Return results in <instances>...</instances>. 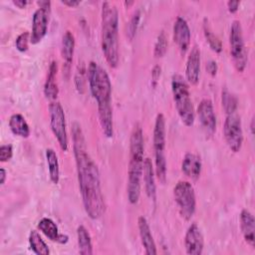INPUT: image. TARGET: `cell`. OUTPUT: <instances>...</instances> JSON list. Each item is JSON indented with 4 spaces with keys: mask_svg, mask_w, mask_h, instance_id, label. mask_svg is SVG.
Returning <instances> with one entry per match:
<instances>
[{
    "mask_svg": "<svg viewBox=\"0 0 255 255\" xmlns=\"http://www.w3.org/2000/svg\"><path fill=\"white\" fill-rule=\"evenodd\" d=\"M72 138L84 208L91 219H99L105 213L106 209L101 188L100 173L97 164L88 152L85 136L78 123L73 124Z\"/></svg>",
    "mask_w": 255,
    "mask_h": 255,
    "instance_id": "6da1fadb",
    "label": "cell"
},
{
    "mask_svg": "<svg viewBox=\"0 0 255 255\" xmlns=\"http://www.w3.org/2000/svg\"><path fill=\"white\" fill-rule=\"evenodd\" d=\"M143 133L136 124L129 138V161L128 170V198L131 204L138 201L140 195V180L143 170Z\"/></svg>",
    "mask_w": 255,
    "mask_h": 255,
    "instance_id": "7a4b0ae2",
    "label": "cell"
},
{
    "mask_svg": "<svg viewBox=\"0 0 255 255\" xmlns=\"http://www.w3.org/2000/svg\"><path fill=\"white\" fill-rule=\"evenodd\" d=\"M102 51L111 68L119 65V13L111 2L102 5Z\"/></svg>",
    "mask_w": 255,
    "mask_h": 255,
    "instance_id": "3957f363",
    "label": "cell"
},
{
    "mask_svg": "<svg viewBox=\"0 0 255 255\" xmlns=\"http://www.w3.org/2000/svg\"><path fill=\"white\" fill-rule=\"evenodd\" d=\"M87 78L92 96L98 108L112 106V83L105 69L96 62H91L87 69Z\"/></svg>",
    "mask_w": 255,
    "mask_h": 255,
    "instance_id": "277c9868",
    "label": "cell"
},
{
    "mask_svg": "<svg viewBox=\"0 0 255 255\" xmlns=\"http://www.w3.org/2000/svg\"><path fill=\"white\" fill-rule=\"evenodd\" d=\"M171 91L176 111L181 122L186 127H191L194 123L195 113L189 95V89L182 76L176 74L171 79Z\"/></svg>",
    "mask_w": 255,
    "mask_h": 255,
    "instance_id": "5b68a950",
    "label": "cell"
},
{
    "mask_svg": "<svg viewBox=\"0 0 255 255\" xmlns=\"http://www.w3.org/2000/svg\"><path fill=\"white\" fill-rule=\"evenodd\" d=\"M153 149L155 162V175L163 184L166 181V158H165V119L162 114L155 118L153 128Z\"/></svg>",
    "mask_w": 255,
    "mask_h": 255,
    "instance_id": "8992f818",
    "label": "cell"
},
{
    "mask_svg": "<svg viewBox=\"0 0 255 255\" xmlns=\"http://www.w3.org/2000/svg\"><path fill=\"white\" fill-rule=\"evenodd\" d=\"M229 44H230V54L234 63V67L239 73H242L246 68L248 56H247V49L244 43L242 26L240 21L238 20H234L231 24Z\"/></svg>",
    "mask_w": 255,
    "mask_h": 255,
    "instance_id": "52a82bcc",
    "label": "cell"
},
{
    "mask_svg": "<svg viewBox=\"0 0 255 255\" xmlns=\"http://www.w3.org/2000/svg\"><path fill=\"white\" fill-rule=\"evenodd\" d=\"M173 196L182 218L191 219L196 208L195 192L191 183L186 180L178 181L173 188Z\"/></svg>",
    "mask_w": 255,
    "mask_h": 255,
    "instance_id": "ba28073f",
    "label": "cell"
},
{
    "mask_svg": "<svg viewBox=\"0 0 255 255\" xmlns=\"http://www.w3.org/2000/svg\"><path fill=\"white\" fill-rule=\"evenodd\" d=\"M49 115H50L51 129L55 137L57 138L61 149L66 151L68 149L69 140H68V134L66 129L65 113L59 102L54 101L50 103Z\"/></svg>",
    "mask_w": 255,
    "mask_h": 255,
    "instance_id": "9c48e42d",
    "label": "cell"
},
{
    "mask_svg": "<svg viewBox=\"0 0 255 255\" xmlns=\"http://www.w3.org/2000/svg\"><path fill=\"white\" fill-rule=\"evenodd\" d=\"M223 134L230 150L238 152L243 142V130L241 120L237 115H227L223 126Z\"/></svg>",
    "mask_w": 255,
    "mask_h": 255,
    "instance_id": "30bf717a",
    "label": "cell"
},
{
    "mask_svg": "<svg viewBox=\"0 0 255 255\" xmlns=\"http://www.w3.org/2000/svg\"><path fill=\"white\" fill-rule=\"evenodd\" d=\"M50 13L51 9L43 8H38L34 12L32 20V33L30 36V42L32 44H38L46 36Z\"/></svg>",
    "mask_w": 255,
    "mask_h": 255,
    "instance_id": "8fae6325",
    "label": "cell"
},
{
    "mask_svg": "<svg viewBox=\"0 0 255 255\" xmlns=\"http://www.w3.org/2000/svg\"><path fill=\"white\" fill-rule=\"evenodd\" d=\"M197 116L202 128L209 135H212L216 129V117L212 102L209 99H203L197 107Z\"/></svg>",
    "mask_w": 255,
    "mask_h": 255,
    "instance_id": "7c38bea8",
    "label": "cell"
},
{
    "mask_svg": "<svg viewBox=\"0 0 255 255\" xmlns=\"http://www.w3.org/2000/svg\"><path fill=\"white\" fill-rule=\"evenodd\" d=\"M184 246L189 255H200L203 251L204 240L202 232L196 223H192L184 236Z\"/></svg>",
    "mask_w": 255,
    "mask_h": 255,
    "instance_id": "4fadbf2b",
    "label": "cell"
},
{
    "mask_svg": "<svg viewBox=\"0 0 255 255\" xmlns=\"http://www.w3.org/2000/svg\"><path fill=\"white\" fill-rule=\"evenodd\" d=\"M190 29L182 17H177L173 24V41L176 43L180 53L183 55L189 48L190 45Z\"/></svg>",
    "mask_w": 255,
    "mask_h": 255,
    "instance_id": "5bb4252c",
    "label": "cell"
},
{
    "mask_svg": "<svg viewBox=\"0 0 255 255\" xmlns=\"http://www.w3.org/2000/svg\"><path fill=\"white\" fill-rule=\"evenodd\" d=\"M200 75V51L194 46L187 58L186 69H185V77L186 81L190 85H196L199 81Z\"/></svg>",
    "mask_w": 255,
    "mask_h": 255,
    "instance_id": "9a60e30c",
    "label": "cell"
},
{
    "mask_svg": "<svg viewBox=\"0 0 255 255\" xmlns=\"http://www.w3.org/2000/svg\"><path fill=\"white\" fill-rule=\"evenodd\" d=\"M137 227L139 232V237L141 244L144 248L145 254L147 255H155L157 253L156 246L150 231V227L148 225V222L144 216H139L137 218Z\"/></svg>",
    "mask_w": 255,
    "mask_h": 255,
    "instance_id": "2e32d148",
    "label": "cell"
},
{
    "mask_svg": "<svg viewBox=\"0 0 255 255\" xmlns=\"http://www.w3.org/2000/svg\"><path fill=\"white\" fill-rule=\"evenodd\" d=\"M38 229L50 240L61 243V244H66L69 240V237L66 234H62L59 232L58 226L56 223L48 217H43L39 222H38Z\"/></svg>",
    "mask_w": 255,
    "mask_h": 255,
    "instance_id": "e0dca14e",
    "label": "cell"
},
{
    "mask_svg": "<svg viewBox=\"0 0 255 255\" xmlns=\"http://www.w3.org/2000/svg\"><path fill=\"white\" fill-rule=\"evenodd\" d=\"M240 228L245 242L251 247H254L255 219L252 213L247 209H243L240 213Z\"/></svg>",
    "mask_w": 255,
    "mask_h": 255,
    "instance_id": "ac0fdd59",
    "label": "cell"
},
{
    "mask_svg": "<svg viewBox=\"0 0 255 255\" xmlns=\"http://www.w3.org/2000/svg\"><path fill=\"white\" fill-rule=\"evenodd\" d=\"M201 160L197 154L187 152L181 163L182 172L191 179H197L201 172Z\"/></svg>",
    "mask_w": 255,
    "mask_h": 255,
    "instance_id": "d6986e66",
    "label": "cell"
},
{
    "mask_svg": "<svg viewBox=\"0 0 255 255\" xmlns=\"http://www.w3.org/2000/svg\"><path fill=\"white\" fill-rule=\"evenodd\" d=\"M154 167L152 165L151 159L146 157L143 161V181H144V187H145V193L147 197L151 200H155V194H156V187H155V180H154Z\"/></svg>",
    "mask_w": 255,
    "mask_h": 255,
    "instance_id": "ffe728a7",
    "label": "cell"
},
{
    "mask_svg": "<svg viewBox=\"0 0 255 255\" xmlns=\"http://www.w3.org/2000/svg\"><path fill=\"white\" fill-rule=\"evenodd\" d=\"M57 71H58V65L56 61H53L50 64L47 79L44 86V94L48 100L51 102L56 101L58 96V85H57Z\"/></svg>",
    "mask_w": 255,
    "mask_h": 255,
    "instance_id": "44dd1931",
    "label": "cell"
},
{
    "mask_svg": "<svg viewBox=\"0 0 255 255\" xmlns=\"http://www.w3.org/2000/svg\"><path fill=\"white\" fill-rule=\"evenodd\" d=\"M99 121L104 134L107 137L114 135V123H113V110L112 106H105L98 108Z\"/></svg>",
    "mask_w": 255,
    "mask_h": 255,
    "instance_id": "7402d4cb",
    "label": "cell"
},
{
    "mask_svg": "<svg viewBox=\"0 0 255 255\" xmlns=\"http://www.w3.org/2000/svg\"><path fill=\"white\" fill-rule=\"evenodd\" d=\"M75 50V38L74 35L70 31H66L62 38V47H61V54L64 60L67 72L70 69V66L73 61V55Z\"/></svg>",
    "mask_w": 255,
    "mask_h": 255,
    "instance_id": "603a6c76",
    "label": "cell"
},
{
    "mask_svg": "<svg viewBox=\"0 0 255 255\" xmlns=\"http://www.w3.org/2000/svg\"><path fill=\"white\" fill-rule=\"evenodd\" d=\"M9 128L11 131L18 136L27 138L30 135V128L25 118L21 114H14L10 117Z\"/></svg>",
    "mask_w": 255,
    "mask_h": 255,
    "instance_id": "cb8c5ba5",
    "label": "cell"
},
{
    "mask_svg": "<svg viewBox=\"0 0 255 255\" xmlns=\"http://www.w3.org/2000/svg\"><path fill=\"white\" fill-rule=\"evenodd\" d=\"M77 238L79 252L82 255H91L93 254V245L90 233L84 225H80L77 228Z\"/></svg>",
    "mask_w": 255,
    "mask_h": 255,
    "instance_id": "d4e9b609",
    "label": "cell"
},
{
    "mask_svg": "<svg viewBox=\"0 0 255 255\" xmlns=\"http://www.w3.org/2000/svg\"><path fill=\"white\" fill-rule=\"evenodd\" d=\"M46 159L48 164L50 180L52 181V183L58 184L60 180V167H59L58 156L54 149L52 148L46 149Z\"/></svg>",
    "mask_w": 255,
    "mask_h": 255,
    "instance_id": "484cf974",
    "label": "cell"
},
{
    "mask_svg": "<svg viewBox=\"0 0 255 255\" xmlns=\"http://www.w3.org/2000/svg\"><path fill=\"white\" fill-rule=\"evenodd\" d=\"M29 245L30 249L37 255H49L50 253L48 245L36 230H32L29 234Z\"/></svg>",
    "mask_w": 255,
    "mask_h": 255,
    "instance_id": "4316f807",
    "label": "cell"
},
{
    "mask_svg": "<svg viewBox=\"0 0 255 255\" xmlns=\"http://www.w3.org/2000/svg\"><path fill=\"white\" fill-rule=\"evenodd\" d=\"M203 32L210 48L214 52L220 53L222 51V43L219 40V38L212 32L210 26L208 25V21L206 19H204V23H203Z\"/></svg>",
    "mask_w": 255,
    "mask_h": 255,
    "instance_id": "83f0119b",
    "label": "cell"
},
{
    "mask_svg": "<svg viewBox=\"0 0 255 255\" xmlns=\"http://www.w3.org/2000/svg\"><path fill=\"white\" fill-rule=\"evenodd\" d=\"M221 102H222V107L227 115L235 114V111L237 110V99L234 95H232L229 91L224 89L221 94Z\"/></svg>",
    "mask_w": 255,
    "mask_h": 255,
    "instance_id": "f1b7e54d",
    "label": "cell"
},
{
    "mask_svg": "<svg viewBox=\"0 0 255 255\" xmlns=\"http://www.w3.org/2000/svg\"><path fill=\"white\" fill-rule=\"evenodd\" d=\"M167 39H166V36H165V33L163 31H161L158 36H157V39L155 41V44H154V56L156 58H161L165 55L166 51H167Z\"/></svg>",
    "mask_w": 255,
    "mask_h": 255,
    "instance_id": "f546056e",
    "label": "cell"
},
{
    "mask_svg": "<svg viewBox=\"0 0 255 255\" xmlns=\"http://www.w3.org/2000/svg\"><path fill=\"white\" fill-rule=\"evenodd\" d=\"M139 19H140V13H139L138 10H136V11L132 14V16H131L129 22L128 23L127 36L128 37L129 40H132L133 37H134V35H135V33H136L137 26H138V23H139Z\"/></svg>",
    "mask_w": 255,
    "mask_h": 255,
    "instance_id": "4dcf8cb0",
    "label": "cell"
},
{
    "mask_svg": "<svg viewBox=\"0 0 255 255\" xmlns=\"http://www.w3.org/2000/svg\"><path fill=\"white\" fill-rule=\"evenodd\" d=\"M29 33L28 32H22L17 38H16V42H15V45H16V49L19 51V52H26L28 50V47H29V41H30V38H29Z\"/></svg>",
    "mask_w": 255,
    "mask_h": 255,
    "instance_id": "1f68e13d",
    "label": "cell"
},
{
    "mask_svg": "<svg viewBox=\"0 0 255 255\" xmlns=\"http://www.w3.org/2000/svg\"><path fill=\"white\" fill-rule=\"evenodd\" d=\"M13 156V147L11 144H2L0 146V160L2 162L8 161Z\"/></svg>",
    "mask_w": 255,
    "mask_h": 255,
    "instance_id": "d6a6232c",
    "label": "cell"
},
{
    "mask_svg": "<svg viewBox=\"0 0 255 255\" xmlns=\"http://www.w3.org/2000/svg\"><path fill=\"white\" fill-rule=\"evenodd\" d=\"M160 73H161V68L158 65H155L152 69V72H151V85H152V87L156 86V84L159 80V77H160Z\"/></svg>",
    "mask_w": 255,
    "mask_h": 255,
    "instance_id": "836d02e7",
    "label": "cell"
},
{
    "mask_svg": "<svg viewBox=\"0 0 255 255\" xmlns=\"http://www.w3.org/2000/svg\"><path fill=\"white\" fill-rule=\"evenodd\" d=\"M217 63L215 61H209L206 64V71L208 74H210L211 76H215L217 73Z\"/></svg>",
    "mask_w": 255,
    "mask_h": 255,
    "instance_id": "e575fe53",
    "label": "cell"
},
{
    "mask_svg": "<svg viewBox=\"0 0 255 255\" xmlns=\"http://www.w3.org/2000/svg\"><path fill=\"white\" fill-rule=\"evenodd\" d=\"M240 5V1H228L227 2V8L230 13L237 12Z\"/></svg>",
    "mask_w": 255,
    "mask_h": 255,
    "instance_id": "d590c367",
    "label": "cell"
},
{
    "mask_svg": "<svg viewBox=\"0 0 255 255\" xmlns=\"http://www.w3.org/2000/svg\"><path fill=\"white\" fill-rule=\"evenodd\" d=\"M61 3L66 5V6H69V7H76L81 2L80 1H75V0H63V1H61Z\"/></svg>",
    "mask_w": 255,
    "mask_h": 255,
    "instance_id": "8d00e7d4",
    "label": "cell"
},
{
    "mask_svg": "<svg viewBox=\"0 0 255 255\" xmlns=\"http://www.w3.org/2000/svg\"><path fill=\"white\" fill-rule=\"evenodd\" d=\"M37 4L39 6V8H43V9H51V1H37Z\"/></svg>",
    "mask_w": 255,
    "mask_h": 255,
    "instance_id": "74e56055",
    "label": "cell"
},
{
    "mask_svg": "<svg viewBox=\"0 0 255 255\" xmlns=\"http://www.w3.org/2000/svg\"><path fill=\"white\" fill-rule=\"evenodd\" d=\"M13 3H14V5H16L17 7L21 8V9L25 8V7H26V5H27V4H29V2H28L27 0H14V1H13Z\"/></svg>",
    "mask_w": 255,
    "mask_h": 255,
    "instance_id": "f35d334b",
    "label": "cell"
},
{
    "mask_svg": "<svg viewBox=\"0 0 255 255\" xmlns=\"http://www.w3.org/2000/svg\"><path fill=\"white\" fill-rule=\"evenodd\" d=\"M6 175H7L6 170H5L3 167H2V168H0V184H1V185H3V184L5 183Z\"/></svg>",
    "mask_w": 255,
    "mask_h": 255,
    "instance_id": "ab89813d",
    "label": "cell"
},
{
    "mask_svg": "<svg viewBox=\"0 0 255 255\" xmlns=\"http://www.w3.org/2000/svg\"><path fill=\"white\" fill-rule=\"evenodd\" d=\"M250 129H251V133H252V134H254V118H252V120H251Z\"/></svg>",
    "mask_w": 255,
    "mask_h": 255,
    "instance_id": "60d3db41",
    "label": "cell"
},
{
    "mask_svg": "<svg viewBox=\"0 0 255 255\" xmlns=\"http://www.w3.org/2000/svg\"><path fill=\"white\" fill-rule=\"evenodd\" d=\"M131 4H133V2H132V1H126V2H125V5H126V6H128V7L129 5H131Z\"/></svg>",
    "mask_w": 255,
    "mask_h": 255,
    "instance_id": "b9f144b4",
    "label": "cell"
}]
</instances>
